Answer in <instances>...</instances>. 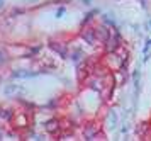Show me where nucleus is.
Here are the masks:
<instances>
[{
	"label": "nucleus",
	"mask_w": 151,
	"mask_h": 141,
	"mask_svg": "<svg viewBox=\"0 0 151 141\" xmlns=\"http://www.w3.org/2000/svg\"><path fill=\"white\" fill-rule=\"evenodd\" d=\"M63 12H65V9H60V10H58V15H56V17H61Z\"/></svg>",
	"instance_id": "obj_1"
}]
</instances>
